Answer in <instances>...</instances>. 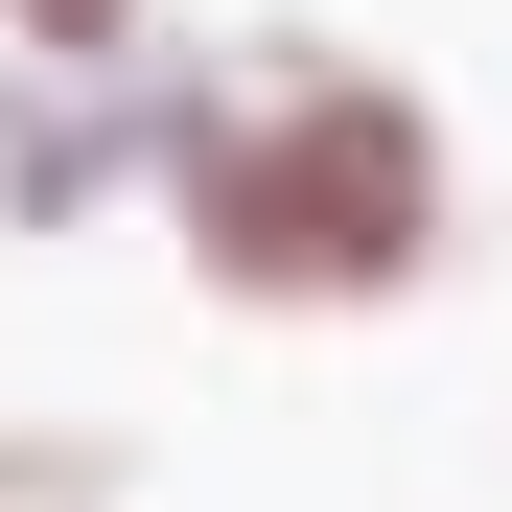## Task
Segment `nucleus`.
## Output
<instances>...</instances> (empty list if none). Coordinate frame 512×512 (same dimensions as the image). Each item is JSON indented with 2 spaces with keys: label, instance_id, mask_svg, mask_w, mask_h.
Returning a JSON list of instances; mask_svg holds the SVG:
<instances>
[{
  "label": "nucleus",
  "instance_id": "7ed1b4c3",
  "mask_svg": "<svg viewBox=\"0 0 512 512\" xmlns=\"http://www.w3.org/2000/svg\"><path fill=\"white\" fill-rule=\"evenodd\" d=\"M0 47H24V70H140L163 0H0Z\"/></svg>",
  "mask_w": 512,
  "mask_h": 512
},
{
  "label": "nucleus",
  "instance_id": "f03ea898",
  "mask_svg": "<svg viewBox=\"0 0 512 512\" xmlns=\"http://www.w3.org/2000/svg\"><path fill=\"white\" fill-rule=\"evenodd\" d=\"M117 187H163V47L140 70H24L0 47V233H94Z\"/></svg>",
  "mask_w": 512,
  "mask_h": 512
},
{
  "label": "nucleus",
  "instance_id": "f257e3e1",
  "mask_svg": "<svg viewBox=\"0 0 512 512\" xmlns=\"http://www.w3.org/2000/svg\"><path fill=\"white\" fill-rule=\"evenodd\" d=\"M140 210L233 326H373V303H419L466 256V140H443L419 70L280 24L233 70H163V187Z\"/></svg>",
  "mask_w": 512,
  "mask_h": 512
}]
</instances>
